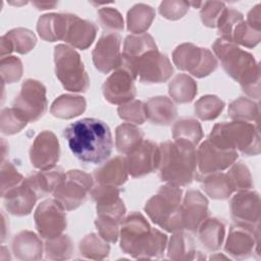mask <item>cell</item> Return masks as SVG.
I'll list each match as a JSON object with an SVG mask.
<instances>
[{"mask_svg":"<svg viewBox=\"0 0 261 261\" xmlns=\"http://www.w3.org/2000/svg\"><path fill=\"white\" fill-rule=\"evenodd\" d=\"M63 135L72 154L82 162L101 164L111 155L112 134L102 120H76L66 126Z\"/></svg>","mask_w":261,"mask_h":261,"instance_id":"cell-1","label":"cell"},{"mask_svg":"<svg viewBox=\"0 0 261 261\" xmlns=\"http://www.w3.org/2000/svg\"><path fill=\"white\" fill-rule=\"evenodd\" d=\"M119 238L120 249L136 259L160 258L167 246V236L151 227L139 212H132L123 218Z\"/></svg>","mask_w":261,"mask_h":261,"instance_id":"cell-2","label":"cell"},{"mask_svg":"<svg viewBox=\"0 0 261 261\" xmlns=\"http://www.w3.org/2000/svg\"><path fill=\"white\" fill-rule=\"evenodd\" d=\"M212 50L218 57L224 71L251 98H260V66L254 56L241 49L234 43L217 39Z\"/></svg>","mask_w":261,"mask_h":261,"instance_id":"cell-3","label":"cell"},{"mask_svg":"<svg viewBox=\"0 0 261 261\" xmlns=\"http://www.w3.org/2000/svg\"><path fill=\"white\" fill-rule=\"evenodd\" d=\"M159 177L162 181L182 187L198 178L195 146L182 141H166L159 145Z\"/></svg>","mask_w":261,"mask_h":261,"instance_id":"cell-4","label":"cell"},{"mask_svg":"<svg viewBox=\"0 0 261 261\" xmlns=\"http://www.w3.org/2000/svg\"><path fill=\"white\" fill-rule=\"evenodd\" d=\"M208 140L223 150L240 151L247 156L260 153V136L257 124L233 120L220 122L213 126Z\"/></svg>","mask_w":261,"mask_h":261,"instance_id":"cell-5","label":"cell"},{"mask_svg":"<svg viewBox=\"0 0 261 261\" xmlns=\"http://www.w3.org/2000/svg\"><path fill=\"white\" fill-rule=\"evenodd\" d=\"M182 191L179 187L166 184L145 205V212L158 226L168 232L184 230L180 217Z\"/></svg>","mask_w":261,"mask_h":261,"instance_id":"cell-6","label":"cell"},{"mask_svg":"<svg viewBox=\"0 0 261 261\" xmlns=\"http://www.w3.org/2000/svg\"><path fill=\"white\" fill-rule=\"evenodd\" d=\"M55 74L63 88L70 92H86L90 77L80 54L70 46L59 44L54 49Z\"/></svg>","mask_w":261,"mask_h":261,"instance_id":"cell-7","label":"cell"},{"mask_svg":"<svg viewBox=\"0 0 261 261\" xmlns=\"http://www.w3.org/2000/svg\"><path fill=\"white\" fill-rule=\"evenodd\" d=\"M120 65L127 69L136 80L145 84L164 83L173 73L169 59L158 49L150 50L133 60L121 59Z\"/></svg>","mask_w":261,"mask_h":261,"instance_id":"cell-8","label":"cell"},{"mask_svg":"<svg viewBox=\"0 0 261 261\" xmlns=\"http://www.w3.org/2000/svg\"><path fill=\"white\" fill-rule=\"evenodd\" d=\"M172 60L177 68L199 79L209 75L218 66L217 59L211 51L192 43L177 46L172 53Z\"/></svg>","mask_w":261,"mask_h":261,"instance_id":"cell-9","label":"cell"},{"mask_svg":"<svg viewBox=\"0 0 261 261\" xmlns=\"http://www.w3.org/2000/svg\"><path fill=\"white\" fill-rule=\"evenodd\" d=\"M93 187L94 180L91 174L82 170H69L53 192V196L65 210L70 211L86 202Z\"/></svg>","mask_w":261,"mask_h":261,"instance_id":"cell-10","label":"cell"},{"mask_svg":"<svg viewBox=\"0 0 261 261\" xmlns=\"http://www.w3.org/2000/svg\"><path fill=\"white\" fill-rule=\"evenodd\" d=\"M12 107L28 122L37 121L47 109L46 88L37 80H25L21 85L20 92L13 101Z\"/></svg>","mask_w":261,"mask_h":261,"instance_id":"cell-11","label":"cell"},{"mask_svg":"<svg viewBox=\"0 0 261 261\" xmlns=\"http://www.w3.org/2000/svg\"><path fill=\"white\" fill-rule=\"evenodd\" d=\"M224 250L234 259L259 254V225L236 222L230 226Z\"/></svg>","mask_w":261,"mask_h":261,"instance_id":"cell-12","label":"cell"},{"mask_svg":"<svg viewBox=\"0 0 261 261\" xmlns=\"http://www.w3.org/2000/svg\"><path fill=\"white\" fill-rule=\"evenodd\" d=\"M34 218L39 236L45 240L62 234L66 227L65 209L55 199L43 201L37 207Z\"/></svg>","mask_w":261,"mask_h":261,"instance_id":"cell-13","label":"cell"},{"mask_svg":"<svg viewBox=\"0 0 261 261\" xmlns=\"http://www.w3.org/2000/svg\"><path fill=\"white\" fill-rule=\"evenodd\" d=\"M120 44L121 38L117 33L105 32L101 35L92 52L94 65L99 71L108 73L120 66L122 59Z\"/></svg>","mask_w":261,"mask_h":261,"instance_id":"cell-14","label":"cell"},{"mask_svg":"<svg viewBox=\"0 0 261 261\" xmlns=\"http://www.w3.org/2000/svg\"><path fill=\"white\" fill-rule=\"evenodd\" d=\"M135 80L133 74L120 65L106 79L102 86L105 99L115 105H121L133 100L137 94Z\"/></svg>","mask_w":261,"mask_h":261,"instance_id":"cell-15","label":"cell"},{"mask_svg":"<svg viewBox=\"0 0 261 261\" xmlns=\"http://www.w3.org/2000/svg\"><path fill=\"white\" fill-rule=\"evenodd\" d=\"M128 174L141 177L158 169L160 161L159 145L150 140H144L125 157Z\"/></svg>","mask_w":261,"mask_h":261,"instance_id":"cell-16","label":"cell"},{"mask_svg":"<svg viewBox=\"0 0 261 261\" xmlns=\"http://www.w3.org/2000/svg\"><path fill=\"white\" fill-rule=\"evenodd\" d=\"M237 158V151L220 149L208 139L200 145L197 151L198 169L202 175L220 172L229 167Z\"/></svg>","mask_w":261,"mask_h":261,"instance_id":"cell-17","label":"cell"},{"mask_svg":"<svg viewBox=\"0 0 261 261\" xmlns=\"http://www.w3.org/2000/svg\"><path fill=\"white\" fill-rule=\"evenodd\" d=\"M59 141L54 133L43 130L40 133L30 149V160L34 167L45 170L53 168L59 160Z\"/></svg>","mask_w":261,"mask_h":261,"instance_id":"cell-18","label":"cell"},{"mask_svg":"<svg viewBox=\"0 0 261 261\" xmlns=\"http://www.w3.org/2000/svg\"><path fill=\"white\" fill-rule=\"evenodd\" d=\"M208 200L196 190H189L180 204V217L184 230L196 232L199 225L207 217Z\"/></svg>","mask_w":261,"mask_h":261,"instance_id":"cell-19","label":"cell"},{"mask_svg":"<svg viewBox=\"0 0 261 261\" xmlns=\"http://www.w3.org/2000/svg\"><path fill=\"white\" fill-rule=\"evenodd\" d=\"M230 212L236 222L259 225L260 222V197L254 191H241L230 201Z\"/></svg>","mask_w":261,"mask_h":261,"instance_id":"cell-20","label":"cell"},{"mask_svg":"<svg viewBox=\"0 0 261 261\" xmlns=\"http://www.w3.org/2000/svg\"><path fill=\"white\" fill-rule=\"evenodd\" d=\"M2 198L4 200L5 209L15 216L30 214L39 199L28 178H24L19 185L5 193Z\"/></svg>","mask_w":261,"mask_h":261,"instance_id":"cell-21","label":"cell"},{"mask_svg":"<svg viewBox=\"0 0 261 261\" xmlns=\"http://www.w3.org/2000/svg\"><path fill=\"white\" fill-rule=\"evenodd\" d=\"M96 34L97 28L93 22L69 14L68 25L63 41L73 48L85 50L93 44Z\"/></svg>","mask_w":261,"mask_h":261,"instance_id":"cell-22","label":"cell"},{"mask_svg":"<svg viewBox=\"0 0 261 261\" xmlns=\"http://www.w3.org/2000/svg\"><path fill=\"white\" fill-rule=\"evenodd\" d=\"M12 252L18 260L34 261L42 258L43 243L33 231L22 230L12 240Z\"/></svg>","mask_w":261,"mask_h":261,"instance_id":"cell-23","label":"cell"},{"mask_svg":"<svg viewBox=\"0 0 261 261\" xmlns=\"http://www.w3.org/2000/svg\"><path fill=\"white\" fill-rule=\"evenodd\" d=\"M69 20V13H49L42 15L37 23L41 39L47 42L64 40Z\"/></svg>","mask_w":261,"mask_h":261,"instance_id":"cell-24","label":"cell"},{"mask_svg":"<svg viewBox=\"0 0 261 261\" xmlns=\"http://www.w3.org/2000/svg\"><path fill=\"white\" fill-rule=\"evenodd\" d=\"M127 175L126 161L125 158L121 156L110 159L94 171V178L97 184L114 187L123 185L127 180Z\"/></svg>","mask_w":261,"mask_h":261,"instance_id":"cell-25","label":"cell"},{"mask_svg":"<svg viewBox=\"0 0 261 261\" xmlns=\"http://www.w3.org/2000/svg\"><path fill=\"white\" fill-rule=\"evenodd\" d=\"M201 245L209 252H215L220 249L224 237L225 225L215 217L205 218L199 225L197 231Z\"/></svg>","mask_w":261,"mask_h":261,"instance_id":"cell-26","label":"cell"},{"mask_svg":"<svg viewBox=\"0 0 261 261\" xmlns=\"http://www.w3.org/2000/svg\"><path fill=\"white\" fill-rule=\"evenodd\" d=\"M147 119L158 125H167L176 117L177 110L171 99L165 96L153 97L145 103Z\"/></svg>","mask_w":261,"mask_h":261,"instance_id":"cell-27","label":"cell"},{"mask_svg":"<svg viewBox=\"0 0 261 261\" xmlns=\"http://www.w3.org/2000/svg\"><path fill=\"white\" fill-rule=\"evenodd\" d=\"M65 177V172L59 167L40 170L31 176L27 177L29 182L36 191L39 198L45 197L53 193L56 188L62 182Z\"/></svg>","mask_w":261,"mask_h":261,"instance_id":"cell-28","label":"cell"},{"mask_svg":"<svg viewBox=\"0 0 261 261\" xmlns=\"http://www.w3.org/2000/svg\"><path fill=\"white\" fill-rule=\"evenodd\" d=\"M196 246L190 233L184 230L173 232L167 247V256L172 260H195L198 259Z\"/></svg>","mask_w":261,"mask_h":261,"instance_id":"cell-29","label":"cell"},{"mask_svg":"<svg viewBox=\"0 0 261 261\" xmlns=\"http://www.w3.org/2000/svg\"><path fill=\"white\" fill-rule=\"evenodd\" d=\"M87 103L84 97L74 95H61L51 105L50 112L61 119H70L81 115L86 109Z\"/></svg>","mask_w":261,"mask_h":261,"instance_id":"cell-30","label":"cell"},{"mask_svg":"<svg viewBox=\"0 0 261 261\" xmlns=\"http://www.w3.org/2000/svg\"><path fill=\"white\" fill-rule=\"evenodd\" d=\"M198 178L204 192L212 199L224 200L233 193L226 173L214 172L198 176Z\"/></svg>","mask_w":261,"mask_h":261,"instance_id":"cell-31","label":"cell"},{"mask_svg":"<svg viewBox=\"0 0 261 261\" xmlns=\"http://www.w3.org/2000/svg\"><path fill=\"white\" fill-rule=\"evenodd\" d=\"M144 141L142 129L132 123H122L115 130V147L121 154L127 155Z\"/></svg>","mask_w":261,"mask_h":261,"instance_id":"cell-32","label":"cell"},{"mask_svg":"<svg viewBox=\"0 0 261 261\" xmlns=\"http://www.w3.org/2000/svg\"><path fill=\"white\" fill-rule=\"evenodd\" d=\"M154 17V8L144 3L136 4L127 12V30L134 35L145 34V32L150 28Z\"/></svg>","mask_w":261,"mask_h":261,"instance_id":"cell-33","label":"cell"},{"mask_svg":"<svg viewBox=\"0 0 261 261\" xmlns=\"http://www.w3.org/2000/svg\"><path fill=\"white\" fill-rule=\"evenodd\" d=\"M168 93L173 101L179 104L193 101L197 95V83L188 74H177L168 85Z\"/></svg>","mask_w":261,"mask_h":261,"instance_id":"cell-34","label":"cell"},{"mask_svg":"<svg viewBox=\"0 0 261 261\" xmlns=\"http://www.w3.org/2000/svg\"><path fill=\"white\" fill-rule=\"evenodd\" d=\"M153 49H157V46L151 35L146 33L141 35H129L125 38L123 43L122 60L136 59Z\"/></svg>","mask_w":261,"mask_h":261,"instance_id":"cell-35","label":"cell"},{"mask_svg":"<svg viewBox=\"0 0 261 261\" xmlns=\"http://www.w3.org/2000/svg\"><path fill=\"white\" fill-rule=\"evenodd\" d=\"M172 138L175 141L187 142L196 147L203 138L202 126L194 118H180L172 126Z\"/></svg>","mask_w":261,"mask_h":261,"instance_id":"cell-36","label":"cell"},{"mask_svg":"<svg viewBox=\"0 0 261 261\" xmlns=\"http://www.w3.org/2000/svg\"><path fill=\"white\" fill-rule=\"evenodd\" d=\"M227 113L232 120L257 122L260 110L258 103L254 100L240 97L228 105Z\"/></svg>","mask_w":261,"mask_h":261,"instance_id":"cell-37","label":"cell"},{"mask_svg":"<svg viewBox=\"0 0 261 261\" xmlns=\"http://www.w3.org/2000/svg\"><path fill=\"white\" fill-rule=\"evenodd\" d=\"M80 252L88 259L102 260L109 255L110 246L99 234L90 233L81 241Z\"/></svg>","mask_w":261,"mask_h":261,"instance_id":"cell-38","label":"cell"},{"mask_svg":"<svg viewBox=\"0 0 261 261\" xmlns=\"http://www.w3.org/2000/svg\"><path fill=\"white\" fill-rule=\"evenodd\" d=\"M44 251L47 259L66 260L73 253V244L66 234H60L56 238L46 240Z\"/></svg>","mask_w":261,"mask_h":261,"instance_id":"cell-39","label":"cell"},{"mask_svg":"<svg viewBox=\"0 0 261 261\" xmlns=\"http://www.w3.org/2000/svg\"><path fill=\"white\" fill-rule=\"evenodd\" d=\"M224 102L214 95H206L201 97L194 107L195 114L201 120H213L222 112Z\"/></svg>","mask_w":261,"mask_h":261,"instance_id":"cell-40","label":"cell"},{"mask_svg":"<svg viewBox=\"0 0 261 261\" xmlns=\"http://www.w3.org/2000/svg\"><path fill=\"white\" fill-rule=\"evenodd\" d=\"M4 36L10 42L12 50L19 54L29 53L32 49H34L37 43L35 34L32 31L23 28L13 29L7 32Z\"/></svg>","mask_w":261,"mask_h":261,"instance_id":"cell-41","label":"cell"},{"mask_svg":"<svg viewBox=\"0 0 261 261\" xmlns=\"http://www.w3.org/2000/svg\"><path fill=\"white\" fill-rule=\"evenodd\" d=\"M261 39V31H256L251 28L245 19L238 22L232 30L229 42L236 45H242L247 48L255 47Z\"/></svg>","mask_w":261,"mask_h":261,"instance_id":"cell-42","label":"cell"},{"mask_svg":"<svg viewBox=\"0 0 261 261\" xmlns=\"http://www.w3.org/2000/svg\"><path fill=\"white\" fill-rule=\"evenodd\" d=\"M230 166L226 176L233 192L251 190L253 188V180L249 168L243 162L232 163Z\"/></svg>","mask_w":261,"mask_h":261,"instance_id":"cell-43","label":"cell"},{"mask_svg":"<svg viewBox=\"0 0 261 261\" xmlns=\"http://www.w3.org/2000/svg\"><path fill=\"white\" fill-rule=\"evenodd\" d=\"M27 124L28 121L13 107L2 109L0 118V128L2 134L8 136L14 135L20 132Z\"/></svg>","mask_w":261,"mask_h":261,"instance_id":"cell-44","label":"cell"},{"mask_svg":"<svg viewBox=\"0 0 261 261\" xmlns=\"http://www.w3.org/2000/svg\"><path fill=\"white\" fill-rule=\"evenodd\" d=\"M117 113L121 119L136 124H142L147 119L145 103L135 99L119 105Z\"/></svg>","mask_w":261,"mask_h":261,"instance_id":"cell-45","label":"cell"},{"mask_svg":"<svg viewBox=\"0 0 261 261\" xmlns=\"http://www.w3.org/2000/svg\"><path fill=\"white\" fill-rule=\"evenodd\" d=\"M121 222L122 221L107 215H98L95 220V225L102 239L108 243H116L119 238Z\"/></svg>","mask_w":261,"mask_h":261,"instance_id":"cell-46","label":"cell"},{"mask_svg":"<svg viewBox=\"0 0 261 261\" xmlns=\"http://www.w3.org/2000/svg\"><path fill=\"white\" fill-rule=\"evenodd\" d=\"M22 63L18 57L6 56L1 58L0 73L2 81L6 84L18 82L22 75Z\"/></svg>","mask_w":261,"mask_h":261,"instance_id":"cell-47","label":"cell"},{"mask_svg":"<svg viewBox=\"0 0 261 261\" xmlns=\"http://www.w3.org/2000/svg\"><path fill=\"white\" fill-rule=\"evenodd\" d=\"M243 19H244V16L240 11L232 8H225L216 24L220 38L223 40L229 41L230 35L236 24Z\"/></svg>","mask_w":261,"mask_h":261,"instance_id":"cell-48","label":"cell"},{"mask_svg":"<svg viewBox=\"0 0 261 261\" xmlns=\"http://www.w3.org/2000/svg\"><path fill=\"white\" fill-rule=\"evenodd\" d=\"M98 21L107 32L115 33L123 30V19L121 14L112 7H102L98 10Z\"/></svg>","mask_w":261,"mask_h":261,"instance_id":"cell-49","label":"cell"},{"mask_svg":"<svg viewBox=\"0 0 261 261\" xmlns=\"http://www.w3.org/2000/svg\"><path fill=\"white\" fill-rule=\"evenodd\" d=\"M1 197L12 188L19 185L24 178L8 160H2L1 163Z\"/></svg>","mask_w":261,"mask_h":261,"instance_id":"cell-50","label":"cell"},{"mask_svg":"<svg viewBox=\"0 0 261 261\" xmlns=\"http://www.w3.org/2000/svg\"><path fill=\"white\" fill-rule=\"evenodd\" d=\"M225 4L219 1L203 2L200 16L204 25L208 28H216L217 21L225 9Z\"/></svg>","mask_w":261,"mask_h":261,"instance_id":"cell-51","label":"cell"},{"mask_svg":"<svg viewBox=\"0 0 261 261\" xmlns=\"http://www.w3.org/2000/svg\"><path fill=\"white\" fill-rule=\"evenodd\" d=\"M189 7L188 1H162L159 6V12L164 18L176 20L188 12Z\"/></svg>","mask_w":261,"mask_h":261,"instance_id":"cell-52","label":"cell"},{"mask_svg":"<svg viewBox=\"0 0 261 261\" xmlns=\"http://www.w3.org/2000/svg\"><path fill=\"white\" fill-rule=\"evenodd\" d=\"M247 23L256 31H261V20H260V4H257L248 13Z\"/></svg>","mask_w":261,"mask_h":261,"instance_id":"cell-53","label":"cell"},{"mask_svg":"<svg viewBox=\"0 0 261 261\" xmlns=\"http://www.w3.org/2000/svg\"><path fill=\"white\" fill-rule=\"evenodd\" d=\"M33 4L40 10H46V9H53L58 3L50 2V1H34Z\"/></svg>","mask_w":261,"mask_h":261,"instance_id":"cell-54","label":"cell"},{"mask_svg":"<svg viewBox=\"0 0 261 261\" xmlns=\"http://www.w3.org/2000/svg\"><path fill=\"white\" fill-rule=\"evenodd\" d=\"M6 219H5V215L2 213V233H1V240L2 242L5 240V236H6Z\"/></svg>","mask_w":261,"mask_h":261,"instance_id":"cell-55","label":"cell"}]
</instances>
